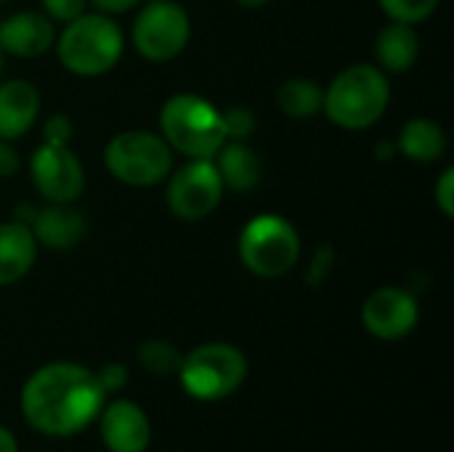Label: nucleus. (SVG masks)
Returning <instances> with one entry per match:
<instances>
[{
	"label": "nucleus",
	"mask_w": 454,
	"mask_h": 452,
	"mask_svg": "<svg viewBox=\"0 0 454 452\" xmlns=\"http://www.w3.org/2000/svg\"><path fill=\"white\" fill-rule=\"evenodd\" d=\"M104 163L128 186H154L173 170V149L149 131H122L106 144Z\"/></svg>",
	"instance_id": "0eeeda50"
},
{
	"label": "nucleus",
	"mask_w": 454,
	"mask_h": 452,
	"mask_svg": "<svg viewBox=\"0 0 454 452\" xmlns=\"http://www.w3.org/2000/svg\"><path fill=\"white\" fill-rule=\"evenodd\" d=\"M85 3L88 0H43V11L48 13V19L56 21H72L80 13H85Z\"/></svg>",
	"instance_id": "b1692460"
},
{
	"label": "nucleus",
	"mask_w": 454,
	"mask_h": 452,
	"mask_svg": "<svg viewBox=\"0 0 454 452\" xmlns=\"http://www.w3.org/2000/svg\"><path fill=\"white\" fill-rule=\"evenodd\" d=\"M37 256V240L21 221L0 224V285L21 280Z\"/></svg>",
	"instance_id": "dca6fc26"
},
{
	"label": "nucleus",
	"mask_w": 454,
	"mask_h": 452,
	"mask_svg": "<svg viewBox=\"0 0 454 452\" xmlns=\"http://www.w3.org/2000/svg\"><path fill=\"white\" fill-rule=\"evenodd\" d=\"M0 452H19L13 434L8 429H3V426H0Z\"/></svg>",
	"instance_id": "7c9ffc66"
},
{
	"label": "nucleus",
	"mask_w": 454,
	"mask_h": 452,
	"mask_svg": "<svg viewBox=\"0 0 454 452\" xmlns=\"http://www.w3.org/2000/svg\"><path fill=\"white\" fill-rule=\"evenodd\" d=\"M391 88L386 72L370 64L346 67L325 91L322 112L346 131H364L378 123L388 107Z\"/></svg>",
	"instance_id": "f03ea898"
},
{
	"label": "nucleus",
	"mask_w": 454,
	"mask_h": 452,
	"mask_svg": "<svg viewBox=\"0 0 454 452\" xmlns=\"http://www.w3.org/2000/svg\"><path fill=\"white\" fill-rule=\"evenodd\" d=\"M101 440L109 452H144L152 440L146 413L133 402H114L101 413Z\"/></svg>",
	"instance_id": "f8f14e48"
},
{
	"label": "nucleus",
	"mask_w": 454,
	"mask_h": 452,
	"mask_svg": "<svg viewBox=\"0 0 454 452\" xmlns=\"http://www.w3.org/2000/svg\"><path fill=\"white\" fill-rule=\"evenodd\" d=\"M178 378L189 397L200 402H218L245 384L247 360L231 344H205L181 357Z\"/></svg>",
	"instance_id": "39448f33"
},
{
	"label": "nucleus",
	"mask_w": 454,
	"mask_h": 452,
	"mask_svg": "<svg viewBox=\"0 0 454 452\" xmlns=\"http://www.w3.org/2000/svg\"><path fill=\"white\" fill-rule=\"evenodd\" d=\"M101 13H122V11H130L133 5H138L141 0H90Z\"/></svg>",
	"instance_id": "c85d7f7f"
},
{
	"label": "nucleus",
	"mask_w": 454,
	"mask_h": 452,
	"mask_svg": "<svg viewBox=\"0 0 454 452\" xmlns=\"http://www.w3.org/2000/svg\"><path fill=\"white\" fill-rule=\"evenodd\" d=\"M239 258L258 277L274 280L287 274L301 258L295 226L277 213L255 216L239 234Z\"/></svg>",
	"instance_id": "423d86ee"
},
{
	"label": "nucleus",
	"mask_w": 454,
	"mask_h": 452,
	"mask_svg": "<svg viewBox=\"0 0 454 452\" xmlns=\"http://www.w3.org/2000/svg\"><path fill=\"white\" fill-rule=\"evenodd\" d=\"M436 202H439L442 213H444L447 218H452L454 216V170L452 168H447V170L442 173L439 184H436Z\"/></svg>",
	"instance_id": "393cba45"
},
{
	"label": "nucleus",
	"mask_w": 454,
	"mask_h": 452,
	"mask_svg": "<svg viewBox=\"0 0 454 452\" xmlns=\"http://www.w3.org/2000/svg\"><path fill=\"white\" fill-rule=\"evenodd\" d=\"M0 72H3V48H0Z\"/></svg>",
	"instance_id": "473e14b6"
},
{
	"label": "nucleus",
	"mask_w": 454,
	"mask_h": 452,
	"mask_svg": "<svg viewBox=\"0 0 454 452\" xmlns=\"http://www.w3.org/2000/svg\"><path fill=\"white\" fill-rule=\"evenodd\" d=\"M378 3L391 21H404V24H418L428 19L439 5V0H378Z\"/></svg>",
	"instance_id": "4be33fe9"
},
{
	"label": "nucleus",
	"mask_w": 454,
	"mask_h": 452,
	"mask_svg": "<svg viewBox=\"0 0 454 452\" xmlns=\"http://www.w3.org/2000/svg\"><path fill=\"white\" fill-rule=\"evenodd\" d=\"M106 392L96 373L72 362H53L29 376L21 389L27 424L48 437H72L104 410Z\"/></svg>",
	"instance_id": "f257e3e1"
},
{
	"label": "nucleus",
	"mask_w": 454,
	"mask_h": 452,
	"mask_svg": "<svg viewBox=\"0 0 454 452\" xmlns=\"http://www.w3.org/2000/svg\"><path fill=\"white\" fill-rule=\"evenodd\" d=\"M223 197V181L213 160H192L168 184V208L184 221L210 216Z\"/></svg>",
	"instance_id": "1a4fd4ad"
},
{
	"label": "nucleus",
	"mask_w": 454,
	"mask_h": 452,
	"mask_svg": "<svg viewBox=\"0 0 454 452\" xmlns=\"http://www.w3.org/2000/svg\"><path fill=\"white\" fill-rule=\"evenodd\" d=\"M160 128L168 147L178 149L189 160H213L229 141L221 112L194 93L168 99L160 112Z\"/></svg>",
	"instance_id": "7ed1b4c3"
},
{
	"label": "nucleus",
	"mask_w": 454,
	"mask_h": 452,
	"mask_svg": "<svg viewBox=\"0 0 454 452\" xmlns=\"http://www.w3.org/2000/svg\"><path fill=\"white\" fill-rule=\"evenodd\" d=\"M277 101H279V109L285 115L298 117V120H306V117H314L317 112H322L325 88L319 83H314V80L295 77V80H287L279 88Z\"/></svg>",
	"instance_id": "aec40b11"
},
{
	"label": "nucleus",
	"mask_w": 454,
	"mask_h": 452,
	"mask_svg": "<svg viewBox=\"0 0 454 452\" xmlns=\"http://www.w3.org/2000/svg\"><path fill=\"white\" fill-rule=\"evenodd\" d=\"M399 149L418 163H434L447 152V136L439 123L428 117H418L404 123L399 133Z\"/></svg>",
	"instance_id": "6ab92c4d"
},
{
	"label": "nucleus",
	"mask_w": 454,
	"mask_h": 452,
	"mask_svg": "<svg viewBox=\"0 0 454 452\" xmlns=\"http://www.w3.org/2000/svg\"><path fill=\"white\" fill-rule=\"evenodd\" d=\"M19 165H21V160H19V155L11 149V144L8 141H3L0 139V178H11V176H16L19 173Z\"/></svg>",
	"instance_id": "cd10ccee"
},
{
	"label": "nucleus",
	"mask_w": 454,
	"mask_h": 452,
	"mask_svg": "<svg viewBox=\"0 0 454 452\" xmlns=\"http://www.w3.org/2000/svg\"><path fill=\"white\" fill-rule=\"evenodd\" d=\"M418 317V301L404 288H380L362 306V325L380 341H399L410 336Z\"/></svg>",
	"instance_id": "9b49d317"
},
{
	"label": "nucleus",
	"mask_w": 454,
	"mask_h": 452,
	"mask_svg": "<svg viewBox=\"0 0 454 452\" xmlns=\"http://www.w3.org/2000/svg\"><path fill=\"white\" fill-rule=\"evenodd\" d=\"M35 189L48 200V202H74L85 186V170L77 155L67 144H48L32 155L29 163Z\"/></svg>",
	"instance_id": "9d476101"
},
{
	"label": "nucleus",
	"mask_w": 454,
	"mask_h": 452,
	"mask_svg": "<svg viewBox=\"0 0 454 452\" xmlns=\"http://www.w3.org/2000/svg\"><path fill=\"white\" fill-rule=\"evenodd\" d=\"M234 3H239V5H245V8H261V5H266L269 0H234Z\"/></svg>",
	"instance_id": "2f4dec72"
},
{
	"label": "nucleus",
	"mask_w": 454,
	"mask_h": 452,
	"mask_svg": "<svg viewBox=\"0 0 454 452\" xmlns=\"http://www.w3.org/2000/svg\"><path fill=\"white\" fill-rule=\"evenodd\" d=\"M53 24L48 16L35 11H21L8 16L0 24V48L3 53L19 56V59H35L43 56L53 45Z\"/></svg>",
	"instance_id": "ddd939ff"
},
{
	"label": "nucleus",
	"mask_w": 454,
	"mask_h": 452,
	"mask_svg": "<svg viewBox=\"0 0 454 452\" xmlns=\"http://www.w3.org/2000/svg\"><path fill=\"white\" fill-rule=\"evenodd\" d=\"M213 163L218 168L223 186H229L234 192H250L261 181V160L242 141H226L218 149V155L213 157Z\"/></svg>",
	"instance_id": "f3484780"
},
{
	"label": "nucleus",
	"mask_w": 454,
	"mask_h": 452,
	"mask_svg": "<svg viewBox=\"0 0 454 452\" xmlns=\"http://www.w3.org/2000/svg\"><path fill=\"white\" fill-rule=\"evenodd\" d=\"M40 112V93L29 80L0 83V139H19Z\"/></svg>",
	"instance_id": "4468645a"
},
{
	"label": "nucleus",
	"mask_w": 454,
	"mask_h": 452,
	"mask_svg": "<svg viewBox=\"0 0 454 452\" xmlns=\"http://www.w3.org/2000/svg\"><path fill=\"white\" fill-rule=\"evenodd\" d=\"M69 136H72V125L67 117L56 115L45 123V141L48 144H69Z\"/></svg>",
	"instance_id": "bb28decb"
},
{
	"label": "nucleus",
	"mask_w": 454,
	"mask_h": 452,
	"mask_svg": "<svg viewBox=\"0 0 454 452\" xmlns=\"http://www.w3.org/2000/svg\"><path fill=\"white\" fill-rule=\"evenodd\" d=\"M375 53L386 72H407L418 61V53H420L418 32L412 29V24L394 21L378 35Z\"/></svg>",
	"instance_id": "a211bd4d"
},
{
	"label": "nucleus",
	"mask_w": 454,
	"mask_h": 452,
	"mask_svg": "<svg viewBox=\"0 0 454 452\" xmlns=\"http://www.w3.org/2000/svg\"><path fill=\"white\" fill-rule=\"evenodd\" d=\"M136 360L152 376H173L181 368V354L168 341H144L136 352Z\"/></svg>",
	"instance_id": "412c9836"
},
{
	"label": "nucleus",
	"mask_w": 454,
	"mask_h": 452,
	"mask_svg": "<svg viewBox=\"0 0 454 452\" xmlns=\"http://www.w3.org/2000/svg\"><path fill=\"white\" fill-rule=\"evenodd\" d=\"M122 32L106 13H80L59 37V61L82 77L109 72L122 56Z\"/></svg>",
	"instance_id": "20e7f679"
},
{
	"label": "nucleus",
	"mask_w": 454,
	"mask_h": 452,
	"mask_svg": "<svg viewBox=\"0 0 454 452\" xmlns=\"http://www.w3.org/2000/svg\"><path fill=\"white\" fill-rule=\"evenodd\" d=\"M29 229H32L37 245L64 250V248H72L82 240L85 218L80 210L69 208V202H51L48 208H43L32 218Z\"/></svg>",
	"instance_id": "2eb2a0df"
},
{
	"label": "nucleus",
	"mask_w": 454,
	"mask_h": 452,
	"mask_svg": "<svg viewBox=\"0 0 454 452\" xmlns=\"http://www.w3.org/2000/svg\"><path fill=\"white\" fill-rule=\"evenodd\" d=\"M330 256V250L327 248H322L319 250V256L314 258V272H311V282H319L322 277H327V269H330V264L325 266V258Z\"/></svg>",
	"instance_id": "c756f323"
},
{
	"label": "nucleus",
	"mask_w": 454,
	"mask_h": 452,
	"mask_svg": "<svg viewBox=\"0 0 454 452\" xmlns=\"http://www.w3.org/2000/svg\"><path fill=\"white\" fill-rule=\"evenodd\" d=\"M221 117H223L226 139H231V141H242L255 131V115L247 107H231V109L221 112Z\"/></svg>",
	"instance_id": "5701e85b"
},
{
	"label": "nucleus",
	"mask_w": 454,
	"mask_h": 452,
	"mask_svg": "<svg viewBox=\"0 0 454 452\" xmlns=\"http://www.w3.org/2000/svg\"><path fill=\"white\" fill-rule=\"evenodd\" d=\"M96 376H98V381H101V386H104L106 394H109V392H120V389L125 386V381H128V370H125V365H120V362L104 365Z\"/></svg>",
	"instance_id": "a878e982"
},
{
	"label": "nucleus",
	"mask_w": 454,
	"mask_h": 452,
	"mask_svg": "<svg viewBox=\"0 0 454 452\" xmlns=\"http://www.w3.org/2000/svg\"><path fill=\"white\" fill-rule=\"evenodd\" d=\"M189 16L178 3L152 0L146 3L133 24V43L149 61H170L189 43Z\"/></svg>",
	"instance_id": "6e6552de"
}]
</instances>
